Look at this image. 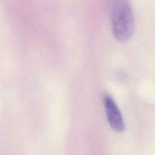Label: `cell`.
I'll return each instance as SVG.
<instances>
[{"label":"cell","mask_w":155,"mask_h":155,"mask_svg":"<svg viewBox=\"0 0 155 155\" xmlns=\"http://www.w3.org/2000/svg\"><path fill=\"white\" fill-rule=\"evenodd\" d=\"M110 19L114 38L122 42L129 39L134 29V16L129 0H112Z\"/></svg>","instance_id":"6da1fadb"},{"label":"cell","mask_w":155,"mask_h":155,"mask_svg":"<svg viewBox=\"0 0 155 155\" xmlns=\"http://www.w3.org/2000/svg\"><path fill=\"white\" fill-rule=\"evenodd\" d=\"M107 120L111 128L117 133L122 132L125 129V124L121 113L113 97L107 94L104 98Z\"/></svg>","instance_id":"7a4b0ae2"}]
</instances>
